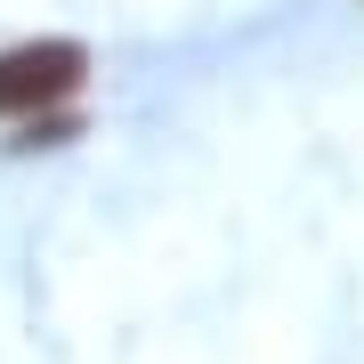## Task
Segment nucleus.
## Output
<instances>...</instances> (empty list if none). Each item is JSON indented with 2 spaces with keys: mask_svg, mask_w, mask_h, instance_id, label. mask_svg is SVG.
<instances>
[{
  "mask_svg": "<svg viewBox=\"0 0 364 364\" xmlns=\"http://www.w3.org/2000/svg\"><path fill=\"white\" fill-rule=\"evenodd\" d=\"M90 73V57L73 41H25V49H0V122H25V114H49L65 105Z\"/></svg>",
  "mask_w": 364,
  "mask_h": 364,
  "instance_id": "obj_1",
  "label": "nucleus"
}]
</instances>
